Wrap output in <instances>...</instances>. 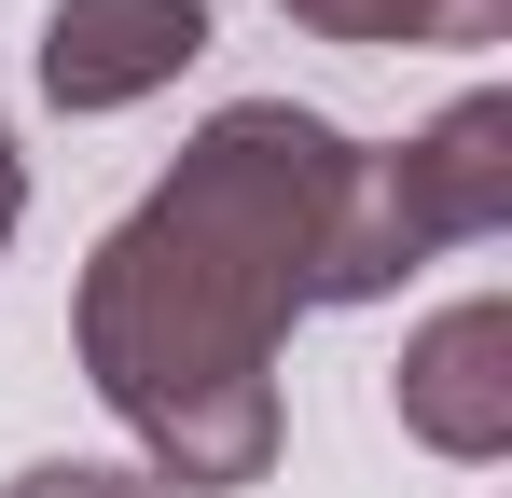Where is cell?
<instances>
[{
    "instance_id": "obj_1",
    "label": "cell",
    "mask_w": 512,
    "mask_h": 498,
    "mask_svg": "<svg viewBox=\"0 0 512 498\" xmlns=\"http://www.w3.org/2000/svg\"><path fill=\"white\" fill-rule=\"evenodd\" d=\"M346 166L360 139L333 111L222 97L180 139V166L84 249L70 346L167 498H222L277 471V346L291 319H333Z\"/></svg>"
},
{
    "instance_id": "obj_5",
    "label": "cell",
    "mask_w": 512,
    "mask_h": 498,
    "mask_svg": "<svg viewBox=\"0 0 512 498\" xmlns=\"http://www.w3.org/2000/svg\"><path fill=\"white\" fill-rule=\"evenodd\" d=\"M305 42H360V56H485L512 42V0H277Z\"/></svg>"
},
{
    "instance_id": "obj_2",
    "label": "cell",
    "mask_w": 512,
    "mask_h": 498,
    "mask_svg": "<svg viewBox=\"0 0 512 498\" xmlns=\"http://www.w3.org/2000/svg\"><path fill=\"white\" fill-rule=\"evenodd\" d=\"M208 42H222V28H208V0H56V14H42V42H28V70H42V97H56L70 125H97V111L167 97Z\"/></svg>"
},
{
    "instance_id": "obj_7",
    "label": "cell",
    "mask_w": 512,
    "mask_h": 498,
    "mask_svg": "<svg viewBox=\"0 0 512 498\" xmlns=\"http://www.w3.org/2000/svg\"><path fill=\"white\" fill-rule=\"evenodd\" d=\"M14 222H28V153H14V125H0V249H14Z\"/></svg>"
},
{
    "instance_id": "obj_3",
    "label": "cell",
    "mask_w": 512,
    "mask_h": 498,
    "mask_svg": "<svg viewBox=\"0 0 512 498\" xmlns=\"http://www.w3.org/2000/svg\"><path fill=\"white\" fill-rule=\"evenodd\" d=\"M388 415L416 429L429 457H457V471L512 457V305H499V291H471V305H443V319L402 332Z\"/></svg>"
},
{
    "instance_id": "obj_4",
    "label": "cell",
    "mask_w": 512,
    "mask_h": 498,
    "mask_svg": "<svg viewBox=\"0 0 512 498\" xmlns=\"http://www.w3.org/2000/svg\"><path fill=\"white\" fill-rule=\"evenodd\" d=\"M388 208H402L416 263H443V249H485V236L512 222V97H499V83L443 97L416 139H388Z\"/></svg>"
},
{
    "instance_id": "obj_6",
    "label": "cell",
    "mask_w": 512,
    "mask_h": 498,
    "mask_svg": "<svg viewBox=\"0 0 512 498\" xmlns=\"http://www.w3.org/2000/svg\"><path fill=\"white\" fill-rule=\"evenodd\" d=\"M0 498H167L153 471H125V457H28Z\"/></svg>"
}]
</instances>
